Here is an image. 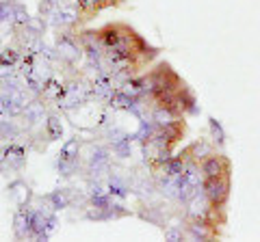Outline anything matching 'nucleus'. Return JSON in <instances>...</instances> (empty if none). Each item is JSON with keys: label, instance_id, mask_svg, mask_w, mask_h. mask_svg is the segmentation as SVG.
Segmentation results:
<instances>
[{"label": "nucleus", "instance_id": "f257e3e1", "mask_svg": "<svg viewBox=\"0 0 260 242\" xmlns=\"http://www.w3.org/2000/svg\"><path fill=\"white\" fill-rule=\"evenodd\" d=\"M228 188H230V180H228V171L221 175H213L204 180V192L208 195L213 206H223L228 199Z\"/></svg>", "mask_w": 260, "mask_h": 242}, {"label": "nucleus", "instance_id": "f03ea898", "mask_svg": "<svg viewBox=\"0 0 260 242\" xmlns=\"http://www.w3.org/2000/svg\"><path fill=\"white\" fill-rule=\"evenodd\" d=\"M202 171H204L206 177H213V175H221L228 171V163L223 158H208L204 167H202Z\"/></svg>", "mask_w": 260, "mask_h": 242}, {"label": "nucleus", "instance_id": "7ed1b4c3", "mask_svg": "<svg viewBox=\"0 0 260 242\" xmlns=\"http://www.w3.org/2000/svg\"><path fill=\"white\" fill-rule=\"evenodd\" d=\"M113 3H115V0H78V7L83 13H93V11H100L102 7H109Z\"/></svg>", "mask_w": 260, "mask_h": 242}]
</instances>
